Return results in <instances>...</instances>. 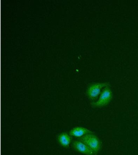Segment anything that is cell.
Masks as SVG:
<instances>
[{
	"label": "cell",
	"mask_w": 138,
	"mask_h": 155,
	"mask_svg": "<svg viewBox=\"0 0 138 155\" xmlns=\"http://www.w3.org/2000/svg\"><path fill=\"white\" fill-rule=\"evenodd\" d=\"M113 93L110 86H107L103 89L99 98L96 101L91 103L93 107L101 108L106 106L112 100Z\"/></svg>",
	"instance_id": "cell-1"
},
{
	"label": "cell",
	"mask_w": 138,
	"mask_h": 155,
	"mask_svg": "<svg viewBox=\"0 0 138 155\" xmlns=\"http://www.w3.org/2000/svg\"><path fill=\"white\" fill-rule=\"evenodd\" d=\"M79 140L88 145L96 153H97L101 150V142L94 133L86 134L79 138Z\"/></svg>",
	"instance_id": "cell-2"
},
{
	"label": "cell",
	"mask_w": 138,
	"mask_h": 155,
	"mask_svg": "<svg viewBox=\"0 0 138 155\" xmlns=\"http://www.w3.org/2000/svg\"><path fill=\"white\" fill-rule=\"evenodd\" d=\"M110 86L108 82L94 83L88 87L87 90V94L89 99L92 101H95L98 99L102 92V90L105 87Z\"/></svg>",
	"instance_id": "cell-3"
},
{
	"label": "cell",
	"mask_w": 138,
	"mask_h": 155,
	"mask_svg": "<svg viewBox=\"0 0 138 155\" xmlns=\"http://www.w3.org/2000/svg\"><path fill=\"white\" fill-rule=\"evenodd\" d=\"M73 147L75 150L86 155H96V153L84 143L80 140H75L73 142Z\"/></svg>",
	"instance_id": "cell-4"
},
{
	"label": "cell",
	"mask_w": 138,
	"mask_h": 155,
	"mask_svg": "<svg viewBox=\"0 0 138 155\" xmlns=\"http://www.w3.org/2000/svg\"><path fill=\"white\" fill-rule=\"evenodd\" d=\"M94 133L92 131L86 128L82 127H76L71 130L69 132V135L71 136L81 138L86 134Z\"/></svg>",
	"instance_id": "cell-5"
},
{
	"label": "cell",
	"mask_w": 138,
	"mask_h": 155,
	"mask_svg": "<svg viewBox=\"0 0 138 155\" xmlns=\"http://www.w3.org/2000/svg\"><path fill=\"white\" fill-rule=\"evenodd\" d=\"M58 140L62 146L65 147H67L71 143L72 137L67 133H63L59 136Z\"/></svg>",
	"instance_id": "cell-6"
}]
</instances>
